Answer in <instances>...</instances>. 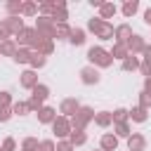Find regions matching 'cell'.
I'll list each match as a JSON object with an SVG mask.
<instances>
[{
	"instance_id": "cell-1",
	"label": "cell",
	"mask_w": 151,
	"mask_h": 151,
	"mask_svg": "<svg viewBox=\"0 0 151 151\" xmlns=\"http://www.w3.org/2000/svg\"><path fill=\"white\" fill-rule=\"evenodd\" d=\"M87 31L94 33V38H99V40H113L116 38V26L111 21L99 19V17H92L87 21Z\"/></svg>"
},
{
	"instance_id": "cell-23",
	"label": "cell",
	"mask_w": 151,
	"mask_h": 151,
	"mask_svg": "<svg viewBox=\"0 0 151 151\" xmlns=\"http://www.w3.org/2000/svg\"><path fill=\"white\" fill-rule=\"evenodd\" d=\"M139 57H134V54H130L125 61H120V68L125 71V73H130V71H139Z\"/></svg>"
},
{
	"instance_id": "cell-31",
	"label": "cell",
	"mask_w": 151,
	"mask_h": 151,
	"mask_svg": "<svg viewBox=\"0 0 151 151\" xmlns=\"http://www.w3.org/2000/svg\"><path fill=\"white\" fill-rule=\"evenodd\" d=\"M31 57H33V52H31L28 47H19L14 61H17V64H31Z\"/></svg>"
},
{
	"instance_id": "cell-45",
	"label": "cell",
	"mask_w": 151,
	"mask_h": 151,
	"mask_svg": "<svg viewBox=\"0 0 151 151\" xmlns=\"http://www.w3.org/2000/svg\"><path fill=\"white\" fill-rule=\"evenodd\" d=\"M12 116H14V113H12V109H0V123H7Z\"/></svg>"
},
{
	"instance_id": "cell-46",
	"label": "cell",
	"mask_w": 151,
	"mask_h": 151,
	"mask_svg": "<svg viewBox=\"0 0 151 151\" xmlns=\"http://www.w3.org/2000/svg\"><path fill=\"white\" fill-rule=\"evenodd\" d=\"M142 57H144V61H151V45H149V42H146V47H144Z\"/></svg>"
},
{
	"instance_id": "cell-52",
	"label": "cell",
	"mask_w": 151,
	"mask_h": 151,
	"mask_svg": "<svg viewBox=\"0 0 151 151\" xmlns=\"http://www.w3.org/2000/svg\"><path fill=\"white\" fill-rule=\"evenodd\" d=\"M94 151H101V149H94Z\"/></svg>"
},
{
	"instance_id": "cell-18",
	"label": "cell",
	"mask_w": 151,
	"mask_h": 151,
	"mask_svg": "<svg viewBox=\"0 0 151 151\" xmlns=\"http://www.w3.org/2000/svg\"><path fill=\"white\" fill-rule=\"evenodd\" d=\"M94 125H99V127H111L113 125V116H111V111H97L94 113Z\"/></svg>"
},
{
	"instance_id": "cell-28",
	"label": "cell",
	"mask_w": 151,
	"mask_h": 151,
	"mask_svg": "<svg viewBox=\"0 0 151 151\" xmlns=\"http://www.w3.org/2000/svg\"><path fill=\"white\" fill-rule=\"evenodd\" d=\"M68 142H71L73 146H83V144L87 142V134H85L83 130H73V132L68 134Z\"/></svg>"
},
{
	"instance_id": "cell-27",
	"label": "cell",
	"mask_w": 151,
	"mask_h": 151,
	"mask_svg": "<svg viewBox=\"0 0 151 151\" xmlns=\"http://www.w3.org/2000/svg\"><path fill=\"white\" fill-rule=\"evenodd\" d=\"M137 9H139V0H127V2H123V9L120 12H123V17L130 19V17L137 14Z\"/></svg>"
},
{
	"instance_id": "cell-20",
	"label": "cell",
	"mask_w": 151,
	"mask_h": 151,
	"mask_svg": "<svg viewBox=\"0 0 151 151\" xmlns=\"http://www.w3.org/2000/svg\"><path fill=\"white\" fill-rule=\"evenodd\" d=\"M116 12H118V7H116L113 2H104V5L99 7V19L109 21V19H113V17H116Z\"/></svg>"
},
{
	"instance_id": "cell-39",
	"label": "cell",
	"mask_w": 151,
	"mask_h": 151,
	"mask_svg": "<svg viewBox=\"0 0 151 151\" xmlns=\"http://www.w3.org/2000/svg\"><path fill=\"white\" fill-rule=\"evenodd\" d=\"M38 151H57V142L54 139H40Z\"/></svg>"
},
{
	"instance_id": "cell-24",
	"label": "cell",
	"mask_w": 151,
	"mask_h": 151,
	"mask_svg": "<svg viewBox=\"0 0 151 151\" xmlns=\"http://www.w3.org/2000/svg\"><path fill=\"white\" fill-rule=\"evenodd\" d=\"M31 97H35V99H40V101L45 104V99L50 97V87H47L45 83H38V85L31 90Z\"/></svg>"
},
{
	"instance_id": "cell-13",
	"label": "cell",
	"mask_w": 151,
	"mask_h": 151,
	"mask_svg": "<svg viewBox=\"0 0 151 151\" xmlns=\"http://www.w3.org/2000/svg\"><path fill=\"white\" fill-rule=\"evenodd\" d=\"M35 116H38V123H42V125H52V123L57 120V109H52V106H42Z\"/></svg>"
},
{
	"instance_id": "cell-26",
	"label": "cell",
	"mask_w": 151,
	"mask_h": 151,
	"mask_svg": "<svg viewBox=\"0 0 151 151\" xmlns=\"http://www.w3.org/2000/svg\"><path fill=\"white\" fill-rule=\"evenodd\" d=\"M113 134H116L118 139H127V137L132 134L130 123H116V125H113Z\"/></svg>"
},
{
	"instance_id": "cell-15",
	"label": "cell",
	"mask_w": 151,
	"mask_h": 151,
	"mask_svg": "<svg viewBox=\"0 0 151 151\" xmlns=\"http://www.w3.org/2000/svg\"><path fill=\"white\" fill-rule=\"evenodd\" d=\"M5 24H7V28H9V33H12L14 38H17V35H19V33L26 28L21 17H7V19H5Z\"/></svg>"
},
{
	"instance_id": "cell-40",
	"label": "cell",
	"mask_w": 151,
	"mask_h": 151,
	"mask_svg": "<svg viewBox=\"0 0 151 151\" xmlns=\"http://www.w3.org/2000/svg\"><path fill=\"white\" fill-rule=\"evenodd\" d=\"M9 38H12V33H9L5 19H0V42H5V40H9Z\"/></svg>"
},
{
	"instance_id": "cell-53",
	"label": "cell",
	"mask_w": 151,
	"mask_h": 151,
	"mask_svg": "<svg viewBox=\"0 0 151 151\" xmlns=\"http://www.w3.org/2000/svg\"><path fill=\"white\" fill-rule=\"evenodd\" d=\"M0 151H2V146H0Z\"/></svg>"
},
{
	"instance_id": "cell-29",
	"label": "cell",
	"mask_w": 151,
	"mask_h": 151,
	"mask_svg": "<svg viewBox=\"0 0 151 151\" xmlns=\"http://www.w3.org/2000/svg\"><path fill=\"white\" fill-rule=\"evenodd\" d=\"M52 21L54 24H66L68 21V7H57L54 14H52Z\"/></svg>"
},
{
	"instance_id": "cell-19",
	"label": "cell",
	"mask_w": 151,
	"mask_h": 151,
	"mask_svg": "<svg viewBox=\"0 0 151 151\" xmlns=\"http://www.w3.org/2000/svg\"><path fill=\"white\" fill-rule=\"evenodd\" d=\"M85 40H87V31H85V28H73V31H71V38H68V42H71L73 47H80V45H85Z\"/></svg>"
},
{
	"instance_id": "cell-49",
	"label": "cell",
	"mask_w": 151,
	"mask_h": 151,
	"mask_svg": "<svg viewBox=\"0 0 151 151\" xmlns=\"http://www.w3.org/2000/svg\"><path fill=\"white\" fill-rule=\"evenodd\" d=\"M90 5H92V7H97V9H99V7H101V5H104V0H90Z\"/></svg>"
},
{
	"instance_id": "cell-12",
	"label": "cell",
	"mask_w": 151,
	"mask_h": 151,
	"mask_svg": "<svg viewBox=\"0 0 151 151\" xmlns=\"http://www.w3.org/2000/svg\"><path fill=\"white\" fill-rule=\"evenodd\" d=\"M130 38H132V26H130L127 21L118 24V26H116V38H113V42H127Z\"/></svg>"
},
{
	"instance_id": "cell-3",
	"label": "cell",
	"mask_w": 151,
	"mask_h": 151,
	"mask_svg": "<svg viewBox=\"0 0 151 151\" xmlns=\"http://www.w3.org/2000/svg\"><path fill=\"white\" fill-rule=\"evenodd\" d=\"M94 113H97V111H94L92 106H80V111H78L73 118H68V120H71V127H73V130H83V132H85V127L94 120Z\"/></svg>"
},
{
	"instance_id": "cell-10",
	"label": "cell",
	"mask_w": 151,
	"mask_h": 151,
	"mask_svg": "<svg viewBox=\"0 0 151 151\" xmlns=\"http://www.w3.org/2000/svg\"><path fill=\"white\" fill-rule=\"evenodd\" d=\"M19 85H21L24 90H33V87L38 85V71H33V68H26V71L19 76Z\"/></svg>"
},
{
	"instance_id": "cell-14",
	"label": "cell",
	"mask_w": 151,
	"mask_h": 151,
	"mask_svg": "<svg viewBox=\"0 0 151 151\" xmlns=\"http://www.w3.org/2000/svg\"><path fill=\"white\" fill-rule=\"evenodd\" d=\"M99 149L101 151H116L118 149V137L113 132H104L101 139H99Z\"/></svg>"
},
{
	"instance_id": "cell-5",
	"label": "cell",
	"mask_w": 151,
	"mask_h": 151,
	"mask_svg": "<svg viewBox=\"0 0 151 151\" xmlns=\"http://www.w3.org/2000/svg\"><path fill=\"white\" fill-rule=\"evenodd\" d=\"M52 132L57 134V139H68V134L73 132L71 120H68L66 116H57V120L52 123Z\"/></svg>"
},
{
	"instance_id": "cell-44",
	"label": "cell",
	"mask_w": 151,
	"mask_h": 151,
	"mask_svg": "<svg viewBox=\"0 0 151 151\" xmlns=\"http://www.w3.org/2000/svg\"><path fill=\"white\" fill-rule=\"evenodd\" d=\"M139 73H142L144 78H151V61H144V59H142V64H139Z\"/></svg>"
},
{
	"instance_id": "cell-48",
	"label": "cell",
	"mask_w": 151,
	"mask_h": 151,
	"mask_svg": "<svg viewBox=\"0 0 151 151\" xmlns=\"http://www.w3.org/2000/svg\"><path fill=\"white\" fill-rule=\"evenodd\" d=\"M144 21H146V24H149V26H151V7H149V9H146V12H144Z\"/></svg>"
},
{
	"instance_id": "cell-7",
	"label": "cell",
	"mask_w": 151,
	"mask_h": 151,
	"mask_svg": "<svg viewBox=\"0 0 151 151\" xmlns=\"http://www.w3.org/2000/svg\"><path fill=\"white\" fill-rule=\"evenodd\" d=\"M99 80H101L99 68H94V66H83L80 68V83L83 85H97Z\"/></svg>"
},
{
	"instance_id": "cell-21",
	"label": "cell",
	"mask_w": 151,
	"mask_h": 151,
	"mask_svg": "<svg viewBox=\"0 0 151 151\" xmlns=\"http://www.w3.org/2000/svg\"><path fill=\"white\" fill-rule=\"evenodd\" d=\"M21 7H24L21 0H7V2H5L7 17H21Z\"/></svg>"
},
{
	"instance_id": "cell-4",
	"label": "cell",
	"mask_w": 151,
	"mask_h": 151,
	"mask_svg": "<svg viewBox=\"0 0 151 151\" xmlns=\"http://www.w3.org/2000/svg\"><path fill=\"white\" fill-rule=\"evenodd\" d=\"M33 28H35L42 38H47V40H54V35H57V24L52 21V17H40V14H38Z\"/></svg>"
},
{
	"instance_id": "cell-36",
	"label": "cell",
	"mask_w": 151,
	"mask_h": 151,
	"mask_svg": "<svg viewBox=\"0 0 151 151\" xmlns=\"http://www.w3.org/2000/svg\"><path fill=\"white\" fill-rule=\"evenodd\" d=\"M54 0H45V2H40V17H52L54 14Z\"/></svg>"
},
{
	"instance_id": "cell-38",
	"label": "cell",
	"mask_w": 151,
	"mask_h": 151,
	"mask_svg": "<svg viewBox=\"0 0 151 151\" xmlns=\"http://www.w3.org/2000/svg\"><path fill=\"white\" fill-rule=\"evenodd\" d=\"M137 106H139V109H144V111H149V109H151V97H149L144 90L139 92V104H137Z\"/></svg>"
},
{
	"instance_id": "cell-16",
	"label": "cell",
	"mask_w": 151,
	"mask_h": 151,
	"mask_svg": "<svg viewBox=\"0 0 151 151\" xmlns=\"http://www.w3.org/2000/svg\"><path fill=\"white\" fill-rule=\"evenodd\" d=\"M17 52H19V45L14 42V38H9V40H5V42H0V57H17Z\"/></svg>"
},
{
	"instance_id": "cell-33",
	"label": "cell",
	"mask_w": 151,
	"mask_h": 151,
	"mask_svg": "<svg viewBox=\"0 0 151 151\" xmlns=\"http://www.w3.org/2000/svg\"><path fill=\"white\" fill-rule=\"evenodd\" d=\"M71 31H73V28H71L68 24H57V35H54V38H57V40H68V38H71Z\"/></svg>"
},
{
	"instance_id": "cell-6",
	"label": "cell",
	"mask_w": 151,
	"mask_h": 151,
	"mask_svg": "<svg viewBox=\"0 0 151 151\" xmlns=\"http://www.w3.org/2000/svg\"><path fill=\"white\" fill-rule=\"evenodd\" d=\"M78 111H80V101H78L76 97H66V99H61V104H59V116L73 118Z\"/></svg>"
},
{
	"instance_id": "cell-47",
	"label": "cell",
	"mask_w": 151,
	"mask_h": 151,
	"mask_svg": "<svg viewBox=\"0 0 151 151\" xmlns=\"http://www.w3.org/2000/svg\"><path fill=\"white\" fill-rule=\"evenodd\" d=\"M144 92L151 97V78H144Z\"/></svg>"
},
{
	"instance_id": "cell-35",
	"label": "cell",
	"mask_w": 151,
	"mask_h": 151,
	"mask_svg": "<svg viewBox=\"0 0 151 151\" xmlns=\"http://www.w3.org/2000/svg\"><path fill=\"white\" fill-rule=\"evenodd\" d=\"M12 113H14V116H26V113H31L28 101H14V104H12Z\"/></svg>"
},
{
	"instance_id": "cell-42",
	"label": "cell",
	"mask_w": 151,
	"mask_h": 151,
	"mask_svg": "<svg viewBox=\"0 0 151 151\" xmlns=\"http://www.w3.org/2000/svg\"><path fill=\"white\" fill-rule=\"evenodd\" d=\"M57 151H76V146H73L68 139H59V142H57Z\"/></svg>"
},
{
	"instance_id": "cell-41",
	"label": "cell",
	"mask_w": 151,
	"mask_h": 151,
	"mask_svg": "<svg viewBox=\"0 0 151 151\" xmlns=\"http://www.w3.org/2000/svg\"><path fill=\"white\" fill-rule=\"evenodd\" d=\"M40 146V142L35 139V137H26L24 142H21V149H38Z\"/></svg>"
},
{
	"instance_id": "cell-43",
	"label": "cell",
	"mask_w": 151,
	"mask_h": 151,
	"mask_svg": "<svg viewBox=\"0 0 151 151\" xmlns=\"http://www.w3.org/2000/svg\"><path fill=\"white\" fill-rule=\"evenodd\" d=\"M0 146H2V151H14L17 149V142H14V137H5V142Z\"/></svg>"
},
{
	"instance_id": "cell-30",
	"label": "cell",
	"mask_w": 151,
	"mask_h": 151,
	"mask_svg": "<svg viewBox=\"0 0 151 151\" xmlns=\"http://www.w3.org/2000/svg\"><path fill=\"white\" fill-rule=\"evenodd\" d=\"M35 52H38V54H42V57H50V54L54 52V40H47V38H45V40L38 45V50H35Z\"/></svg>"
},
{
	"instance_id": "cell-11",
	"label": "cell",
	"mask_w": 151,
	"mask_h": 151,
	"mask_svg": "<svg viewBox=\"0 0 151 151\" xmlns=\"http://www.w3.org/2000/svg\"><path fill=\"white\" fill-rule=\"evenodd\" d=\"M146 149V137L142 132H132L127 137V151H144Z\"/></svg>"
},
{
	"instance_id": "cell-9",
	"label": "cell",
	"mask_w": 151,
	"mask_h": 151,
	"mask_svg": "<svg viewBox=\"0 0 151 151\" xmlns=\"http://www.w3.org/2000/svg\"><path fill=\"white\" fill-rule=\"evenodd\" d=\"M127 45V50H130V54H142L144 52V47H146V40H144V35H139V33H132V38L125 42Z\"/></svg>"
},
{
	"instance_id": "cell-51",
	"label": "cell",
	"mask_w": 151,
	"mask_h": 151,
	"mask_svg": "<svg viewBox=\"0 0 151 151\" xmlns=\"http://www.w3.org/2000/svg\"><path fill=\"white\" fill-rule=\"evenodd\" d=\"M21 151H38V149H21Z\"/></svg>"
},
{
	"instance_id": "cell-32",
	"label": "cell",
	"mask_w": 151,
	"mask_h": 151,
	"mask_svg": "<svg viewBox=\"0 0 151 151\" xmlns=\"http://www.w3.org/2000/svg\"><path fill=\"white\" fill-rule=\"evenodd\" d=\"M111 116H113V125H116V123H127V120H130V111L123 109V106L116 109V111H111Z\"/></svg>"
},
{
	"instance_id": "cell-25",
	"label": "cell",
	"mask_w": 151,
	"mask_h": 151,
	"mask_svg": "<svg viewBox=\"0 0 151 151\" xmlns=\"http://www.w3.org/2000/svg\"><path fill=\"white\" fill-rule=\"evenodd\" d=\"M146 118H149V111H144L139 106H132L130 109V120L132 123H146Z\"/></svg>"
},
{
	"instance_id": "cell-37",
	"label": "cell",
	"mask_w": 151,
	"mask_h": 151,
	"mask_svg": "<svg viewBox=\"0 0 151 151\" xmlns=\"http://www.w3.org/2000/svg\"><path fill=\"white\" fill-rule=\"evenodd\" d=\"M0 109H12V94L7 90H0Z\"/></svg>"
},
{
	"instance_id": "cell-50",
	"label": "cell",
	"mask_w": 151,
	"mask_h": 151,
	"mask_svg": "<svg viewBox=\"0 0 151 151\" xmlns=\"http://www.w3.org/2000/svg\"><path fill=\"white\" fill-rule=\"evenodd\" d=\"M54 7H66V0H54Z\"/></svg>"
},
{
	"instance_id": "cell-22",
	"label": "cell",
	"mask_w": 151,
	"mask_h": 151,
	"mask_svg": "<svg viewBox=\"0 0 151 151\" xmlns=\"http://www.w3.org/2000/svg\"><path fill=\"white\" fill-rule=\"evenodd\" d=\"M40 12V5L35 0H24V7H21V17H35Z\"/></svg>"
},
{
	"instance_id": "cell-8",
	"label": "cell",
	"mask_w": 151,
	"mask_h": 151,
	"mask_svg": "<svg viewBox=\"0 0 151 151\" xmlns=\"http://www.w3.org/2000/svg\"><path fill=\"white\" fill-rule=\"evenodd\" d=\"M35 35H38V33H35V28L26 26V28H24V31H21V33H19V35L14 38V42H17L19 47H28V50H31V45H33Z\"/></svg>"
},
{
	"instance_id": "cell-34",
	"label": "cell",
	"mask_w": 151,
	"mask_h": 151,
	"mask_svg": "<svg viewBox=\"0 0 151 151\" xmlns=\"http://www.w3.org/2000/svg\"><path fill=\"white\" fill-rule=\"evenodd\" d=\"M45 64H47V57H42V54H38V52H33V57H31V64H28V66H31L33 71H38V68H42Z\"/></svg>"
},
{
	"instance_id": "cell-2",
	"label": "cell",
	"mask_w": 151,
	"mask_h": 151,
	"mask_svg": "<svg viewBox=\"0 0 151 151\" xmlns=\"http://www.w3.org/2000/svg\"><path fill=\"white\" fill-rule=\"evenodd\" d=\"M87 61H90V66H94V68H109V66H113L116 59L111 57L109 50H104L101 45H94V47L87 50Z\"/></svg>"
},
{
	"instance_id": "cell-17",
	"label": "cell",
	"mask_w": 151,
	"mask_h": 151,
	"mask_svg": "<svg viewBox=\"0 0 151 151\" xmlns=\"http://www.w3.org/2000/svg\"><path fill=\"white\" fill-rule=\"evenodd\" d=\"M109 52H111V57H113V59H120V61H125V59L130 57V50H127V45H125V42H113V47H111Z\"/></svg>"
}]
</instances>
